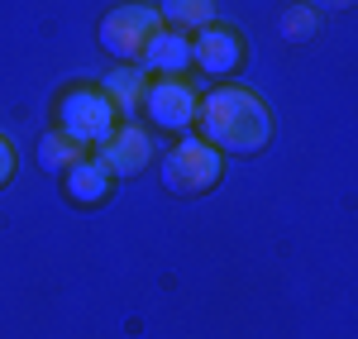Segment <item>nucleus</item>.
<instances>
[{"label": "nucleus", "instance_id": "9", "mask_svg": "<svg viewBox=\"0 0 358 339\" xmlns=\"http://www.w3.org/2000/svg\"><path fill=\"white\" fill-rule=\"evenodd\" d=\"M148 82H153V77H148L138 62H124V67H115L110 77L101 82V91H106V101L115 106V115H120V120H134V110L143 106Z\"/></svg>", "mask_w": 358, "mask_h": 339}, {"label": "nucleus", "instance_id": "5", "mask_svg": "<svg viewBox=\"0 0 358 339\" xmlns=\"http://www.w3.org/2000/svg\"><path fill=\"white\" fill-rule=\"evenodd\" d=\"M196 106H201V91L187 77H158V82H148V91H143L148 124L172 129V134H182V129L196 124Z\"/></svg>", "mask_w": 358, "mask_h": 339}, {"label": "nucleus", "instance_id": "6", "mask_svg": "<svg viewBox=\"0 0 358 339\" xmlns=\"http://www.w3.org/2000/svg\"><path fill=\"white\" fill-rule=\"evenodd\" d=\"M91 158L110 172V177H134V172H143L153 163V139L138 129L134 120H124V124H115V134L106 143L91 148Z\"/></svg>", "mask_w": 358, "mask_h": 339}, {"label": "nucleus", "instance_id": "2", "mask_svg": "<svg viewBox=\"0 0 358 339\" xmlns=\"http://www.w3.org/2000/svg\"><path fill=\"white\" fill-rule=\"evenodd\" d=\"M220 172H224V153H215L210 143L196 139V134H182L163 158V182H167V192H177V196L210 192L220 182Z\"/></svg>", "mask_w": 358, "mask_h": 339}, {"label": "nucleus", "instance_id": "14", "mask_svg": "<svg viewBox=\"0 0 358 339\" xmlns=\"http://www.w3.org/2000/svg\"><path fill=\"white\" fill-rule=\"evenodd\" d=\"M10 177H15V143L0 134V187H5Z\"/></svg>", "mask_w": 358, "mask_h": 339}, {"label": "nucleus", "instance_id": "13", "mask_svg": "<svg viewBox=\"0 0 358 339\" xmlns=\"http://www.w3.org/2000/svg\"><path fill=\"white\" fill-rule=\"evenodd\" d=\"M315 29H320V15H315L310 5H292V10L282 15V38H292V43H306Z\"/></svg>", "mask_w": 358, "mask_h": 339}, {"label": "nucleus", "instance_id": "4", "mask_svg": "<svg viewBox=\"0 0 358 339\" xmlns=\"http://www.w3.org/2000/svg\"><path fill=\"white\" fill-rule=\"evenodd\" d=\"M158 29H163L158 5H115L110 15L101 20V48L115 53V57H124V62H138L143 43H148Z\"/></svg>", "mask_w": 358, "mask_h": 339}, {"label": "nucleus", "instance_id": "3", "mask_svg": "<svg viewBox=\"0 0 358 339\" xmlns=\"http://www.w3.org/2000/svg\"><path fill=\"white\" fill-rule=\"evenodd\" d=\"M115 124H120V115H115V106L106 101L101 86H72V91H62V101H57V129L62 134H72L77 143L96 148V143H106L115 134Z\"/></svg>", "mask_w": 358, "mask_h": 339}, {"label": "nucleus", "instance_id": "15", "mask_svg": "<svg viewBox=\"0 0 358 339\" xmlns=\"http://www.w3.org/2000/svg\"><path fill=\"white\" fill-rule=\"evenodd\" d=\"M354 0H310V10L315 15H339V10H349Z\"/></svg>", "mask_w": 358, "mask_h": 339}, {"label": "nucleus", "instance_id": "1", "mask_svg": "<svg viewBox=\"0 0 358 339\" xmlns=\"http://www.w3.org/2000/svg\"><path fill=\"white\" fill-rule=\"evenodd\" d=\"M192 129L215 153H258L273 139V115L248 86H215L201 96Z\"/></svg>", "mask_w": 358, "mask_h": 339}, {"label": "nucleus", "instance_id": "12", "mask_svg": "<svg viewBox=\"0 0 358 339\" xmlns=\"http://www.w3.org/2000/svg\"><path fill=\"white\" fill-rule=\"evenodd\" d=\"M158 15H163L172 29L192 34V29L215 24V0H158Z\"/></svg>", "mask_w": 358, "mask_h": 339}, {"label": "nucleus", "instance_id": "11", "mask_svg": "<svg viewBox=\"0 0 358 339\" xmlns=\"http://www.w3.org/2000/svg\"><path fill=\"white\" fill-rule=\"evenodd\" d=\"M86 153H91V148H86V143H77L72 134H62V129H48V134L38 139V163H43L48 172H67V168H77Z\"/></svg>", "mask_w": 358, "mask_h": 339}, {"label": "nucleus", "instance_id": "8", "mask_svg": "<svg viewBox=\"0 0 358 339\" xmlns=\"http://www.w3.org/2000/svg\"><path fill=\"white\" fill-rule=\"evenodd\" d=\"M138 67H143L148 77H187V72H192V38H187L182 29L163 24L148 43H143Z\"/></svg>", "mask_w": 358, "mask_h": 339}, {"label": "nucleus", "instance_id": "10", "mask_svg": "<svg viewBox=\"0 0 358 339\" xmlns=\"http://www.w3.org/2000/svg\"><path fill=\"white\" fill-rule=\"evenodd\" d=\"M110 187H115V177L96 158H82L77 168L62 172V192H67V201H77V205H101V201L110 196Z\"/></svg>", "mask_w": 358, "mask_h": 339}, {"label": "nucleus", "instance_id": "7", "mask_svg": "<svg viewBox=\"0 0 358 339\" xmlns=\"http://www.w3.org/2000/svg\"><path fill=\"white\" fill-rule=\"evenodd\" d=\"M239 62H244V38H239L234 29H224V24L196 29V38H192V67L196 72L224 77V72H234Z\"/></svg>", "mask_w": 358, "mask_h": 339}]
</instances>
